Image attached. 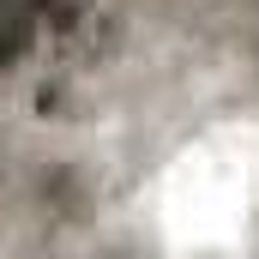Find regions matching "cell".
Masks as SVG:
<instances>
[{
  "mask_svg": "<svg viewBox=\"0 0 259 259\" xmlns=\"http://www.w3.org/2000/svg\"><path fill=\"white\" fill-rule=\"evenodd\" d=\"M103 0H0V66L42 49V36H78Z\"/></svg>",
  "mask_w": 259,
  "mask_h": 259,
  "instance_id": "cell-1",
  "label": "cell"
}]
</instances>
